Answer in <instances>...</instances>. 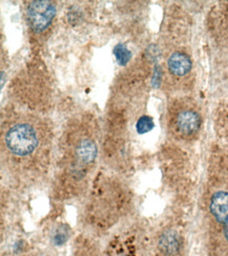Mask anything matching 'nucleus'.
Here are the masks:
<instances>
[{"label":"nucleus","mask_w":228,"mask_h":256,"mask_svg":"<svg viewBox=\"0 0 228 256\" xmlns=\"http://www.w3.org/2000/svg\"><path fill=\"white\" fill-rule=\"evenodd\" d=\"M6 146L15 156H27L34 152L39 144L37 132L29 123H17L6 134Z\"/></svg>","instance_id":"nucleus-1"},{"label":"nucleus","mask_w":228,"mask_h":256,"mask_svg":"<svg viewBox=\"0 0 228 256\" xmlns=\"http://www.w3.org/2000/svg\"><path fill=\"white\" fill-rule=\"evenodd\" d=\"M56 6L46 0H36L28 6V19L31 28L36 33H41L52 24L56 15Z\"/></svg>","instance_id":"nucleus-2"},{"label":"nucleus","mask_w":228,"mask_h":256,"mask_svg":"<svg viewBox=\"0 0 228 256\" xmlns=\"http://www.w3.org/2000/svg\"><path fill=\"white\" fill-rule=\"evenodd\" d=\"M176 124L181 134L191 136L199 130L201 119L199 114L193 110H183L177 116Z\"/></svg>","instance_id":"nucleus-3"},{"label":"nucleus","mask_w":228,"mask_h":256,"mask_svg":"<svg viewBox=\"0 0 228 256\" xmlns=\"http://www.w3.org/2000/svg\"><path fill=\"white\" fill-rule=\"evenodd\" d=\"M209 209L215 220L224 224L228 220V192H215L210 198Z\"/></svg>","instance_id":"nucleus-4"},{"label":"nucleus","mask_w":228,"mask_h":256,"mask_svg":"<svg viewBox=\"0 0 228 256\" xmlns=\"http://www.w3.org/2000/svg\"><path fill=\"white\" fill-rule=\"evenodd\" d=\"M167 66L171 74L176 76L182 77L187 74L191 70V60L190 58L183 54V52H173L167 61Z\"/></svg>","instance_id":"nucleus-5"},{"label":"nucleus","mask_w":228,"mask_h":256,"mask_svg":"<svg viewBox=\"0 0 228 256\" xmlns=\"http://www.w3.org/2000/svg\"><path fill=\"white\" fill-rule=\"evenodd\" d=\"M76 156L83 163H92L97 156V146L91 138H84L76 148Z\"/></svg>","instance_id":"nucleus-6"},{"label":"nucleus","mask_w":228,"mask_h":256,"mask_svg":"<svg viewBox=\"0 0 228 256\" xmlns=\"http://www.w3.org/2000/svg\"><path fill=\"white\" fill-rule=\"evenodd\" d=\"M160 248L166 254H175L179 250V240L172 231L165 232L160 238Z\"/></svg>","instance_id":"nucleus-7"},{"label":"nucleus","mask_w":228,"mask_h":256,"mask_svg":"<svg viewBox=\"0 0 228 256\" xmlns=\"http://www.w3.org/2000/svg\"><path fill=\"white\" fill-rule=\"evenodd\" d=\"M114 54L117 59V61L121 64V66H125L126 63L129 62L130 58H132V52L123 44H118L114 48Z\"/></svg>","instance_id":"nucleus-8"},{"label":"nucleus","mask_w":228,"mask_h":256,"mask_svg":"<svg viewBox=\"0 0 228 256\" xmlns=\"http://www.w3.org/2000/svg\"><path fill=\"white\" fill-rule=\"evenodd\" d=\"M154 126V121L150 116H142L137 122V130L139 134H146L153 130Z\"/></svg>","instance_id":"nucleus-9"},{"label":"nucleus","mask_w":228,"mask_h":256,"mask_svg":"<svg viewBox=\"0 0 228 256\" xmlns=\"http://www.w3.org/2000/svg\"><path fill=\"white\" fill-rule=\"evenodd\" d=\"M223 233H224V238L228 244V220L223 224Z\"/></svg>","instance_id":"nucleus-10"}]
</instances>
